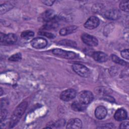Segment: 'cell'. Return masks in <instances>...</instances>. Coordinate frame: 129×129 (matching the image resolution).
Segmentation results:
<instances>
[{"label":"cell","mask_w":129,"mask_h":129,"mask_svg":"<svg viewBox=\"0 0 129 129\" xmlns=\"http://www.w3.org/2000/svg\"><path fill=\"white\" fill-rule=\"evenodd\" d=\"M27 106V102L23 101L15 109L10 122V127H13L19 121L24 114Z\"/></svg>","instance_id":"obj_1"},{"label":"cell","mask_w":129,"mask_h":129,"mask_svg":"<svg viewBox=\"0 0 129 129\" xmlns=\"http://www.w3.org/2000/svg\"><path fill=\"white\" fill-rule=\"evenodd\" d=\"M74 71L82 77L87 78L90 76V70L84 65L79 63H74L72 66Z\"/></svg>","instance_id":"obj_2"},{"label":"cell","mask_w":129,"mask_h":129,"mask_svg":"<svg viewBox=\"0 0 129 129\" xmlns=\"http://www.w3.org/2000/svg\"><path fill=\"white\" fill-rule=\"evenodd\" d=\"M17 40V36L13 33H9L8 34H4L1 33L0 41L2 45H11L15 43Z\"/></svg>","instance_id":"obj_3"},{"label":"cell","mask_w":129,"mask_h":129,"mask_svg":"<svg viewBox=\"0 0 129 129\" xmlns=\"http://www.w3.org/2000/svg\"><path fill=\"white\" fill-rule=\"evenodd\" d=\"M52 52L55 55L64 58L74 59L77 57V54L75 52L64 50L59 48L54 49L52 50Z\"/></svg>","instance_id":"obj_4"},{"label":"cell","mask_w":129,"mask_h":129,"mask_svg":"<svg viewBox=\"0 0 129 129\" xmlns=\"http://www.w3.org/2000/svg\"><path fill=\"white\" fill-rule=\"evenodd\" d=\"M79 100L85 104L90 103L94 99L92 93L89 91H83L78 94Z\"/></svg>","instance_id":"obj_5"},{"label":"cell","mask_w":129,"mask_h":129,"mask_svg":"<svg viewBox=\"0 0 129 129\" xmlns=\"http://www.w3.org/2000/svg\"><path fill=\"white\" fill-rule=\"evenodd\" d=\"M81 38L84 43L90 46H95L98 45L97 39L91 35L87 33L83 34Z\"/></svg>","instance_id":"obj_6"},{"label":"cell","mask_w":129,"mask_h":129,"mask_svg":"<svg viewBox=\"0 0 129 129\" xmlns=\"http://www.w3.org/2000/svg\"><path fill=\"white\" fill-rule=\"evenodd\" d=\"M77 94L75 90L68 89L62 91L60 95V98L64 101H69L74 99Z\"/></svg>","instance_id":"obj_7"},{"label":"cell","mask_w":129,"mask_h":129,"mask_svg":"<svg viewBox=\"0 0 129 129\" xmlns=\"http://www.w3.org/2000/svg\"><path fill=\"white\" fill-rule=\"evenodd\" d=\"M47 44V40L43 37H36L31 41V46L36 49H42Z\"/></svg>","instance_id":"obj_8"},{"label":"cell","mask_w":129,"mask_h":129,"mask_svg":"<svg viewBox=\"0 0 129 129\" xmlns=\"http://www.w3.org/2000/svg\"><path fill=\"white\" fill-rule=\"evenodd\" d=\"M99 24V19L95 16L90 17L84 24V27L88 29H93L98 27Z\"/></svg>","instance_id":"obj_9"},{"label":"cell","mask_w":129,"mask_h":129,"mask_svg":"<svg viewBox=\"0 0 129 129\" xmlns=\"http://www.w3.org/2000/svg\"><path fill=\"white\" fill-rule=\"evenodd\" d=\"M104 16L107 19L115 20L120 17V12L117 10L111 9L105 11L104 13Z\"/></svg>","instance_id":"obj_10"},{"label":"cell","mask_w":129,"mask_h":129,"mask_svg":"<svg viewBox=\"0 0 129 129\" xmlns=\"http://www.w3.org/2000/svg\"><path fill=\"white\" fill-rule=\"evenodd\" d=\"M82 122L79 118H72L67 123V128L70 129H79L82 128Z\"/></svg>","instance_id":"obj_11"},{"label":"cell","mask_w":129,"mask_h":129,"mask_svg":"<svg viewBox=\"0 0 129 129\" xmlns=\"http://www.w3.org/2000/svg\"><path fill=\"white\" fill-rule=\"evenodd\" d=\"M107 113V111L106 108L103 106H98L95 110V115L97 118L102 119L104 118Z\"/></svg>","instance_id":"obj_12"},{"label":"cell","mask_w":129,"mask_h":129,"mask_svg":"<svg viewBox=\"0 0 129 129\" xmlns=\"http://www.w3.org/2000/svg\"><path fill=\"white\" fill-rule=\"evenodd\" d=\"M56 17L55 12L52 10H48L46 11L41 16L42 20L45 22H48L51 21L54 19H55Z\"/></svg>","instance_id":"obj_13"},{"label":"cell","mask_w":129,"mask_h":129,"mask_svg":"<svg viewBox=\"0 0 129 129\" xmlns=\"http://www.w3.org/2000/svg\"><path fill=\"white\" fill-rule=\"evenodd\" d=\"M92 56L96 61L100 62H105L108 59L107 55L105 53L101 51L94 52L93 53Z\"/></svg>","instance_id":"obj_14"},{"label":"cell","mask_w":129,"mask_h":129,"mask_svg":"<svg viewBox=\"0 0 129 129\" xmlns=\"http://www.w3.org/2000/svg\"><path fill=\"white\" fill-rule=\"evenodd\" d=\"M127 116L126 111L123 108H119L116 111L114 115V117L117 121L125 120Z\"/></svg>","instance_id":"obj_15"},{"label":"cell","mask_w":129,"mask_h":129,"mask_svg":"<svg viewBox=\"0 0 129 129\" xmlns=\"http://www.w3.org/2000/svg\"><path fill=\"white\" fill-rule=\"evenodd\" d=\"M87 108V105L79 101H74L72 104V108L76 111H83Z\"/></svg>","instance_id":"obj_16"},{"label":"cell","mask_w":129,"mask_h":129,"mask_svg":"<svg viewBox=\"0 0 129 129\" xmlns=\"http://www.w3.org/2000/svg\"><path fill=\"white\" fill-rule=\"evenodd\" d=\"M77 28L78 27L74 25L62 28L60 30L59 34L62 36H65L71 34L72 33H74L77 29Z\"/></svg>","instance_id":"obj_17"},{"label":"cell","mask_w":129,"mask_h":129,"mask_svg":"<svg viewBox=\"0 0 129 129\" xmlns=\"http://www.w3.org/2000/svg\"><path fill=\"white\" fill-rule=\"evenodd\" d=\"M58 26V18L56 17L55 19L46 22V24L44 26V29L46 30L52 29L57 28Z\"/></svg>","instance_id":"obj_18"},{"label":"cell","mask_w":129,"mask_h":129,"mask_svg":"<svg viewBox=\"0 0 129 129\" xmlns=\"http://www.w3.org/2000/svg\"><path fill=\"white\" fill-rule=\"evenodd\" d=\"M60 45H65V46H72V47H76L77 45V44L75 42L72 41L71 40H62L58 42V43Z\"/></svg>","instance_id":"obj_19"},{"label":"cell","mask_w":129,"mask_h":129,"mask_svg":"<svg viewBox=\"0 0 129 129\" xmlns=\"http://www.w3.org/2000/svg\"><path fill=\"white\" fill-rule=\"evenodd\" d=\"M34 35V33L30 30H27L23 31L21 33V37L24 39H29L32 38Z\"/></svg>","instance_id":"obj_20"},{"label":"cell","mask_w":129,"mask_h":129,"mask_svg":"<svg viewBox=\"0 0 129 129\" xmlns=\"http://www.w3.org/2000/svg\"><path fill=\"white\" fill-rule=\"evenodd\" d=\"M13 6L11 4H2L0 6V13L1 14H3L7 11H9L11 9H12Z\"/></svg>","instance_id":"obj_21"},{"label":"cell","mask_w":129,"mask_h":129,"mask_svg":"<svg viewBox=\"0 0 129 129\" xmlns=\"http://www.w3.org/2000/svg\"><path fill=\"white\" fill-rule=\"evenodd\" d=\"M111 59L112 60V61L116 63H118L119 64H121L123 66H125L126 64H127V63L126 62H125V61H124L122 59H121L117 56H116L114 54L111 55Z\"/></svg>","instance_id":"obj_22"},{"label":"cell","mask_w":129,"mask_h":129,"mask_svg":"<svg viewBox=\"0 0 129 129\" xmlns=\"http://www.w3.org/2000/svg\"><path fill=\"white\" fill-rule=\"evenodd\" d=\"M119 8L120 9L126 12H128V1H122L119 4Z\"/></svg>","instance_id":"obj_23"},{"label":"cell","mask_w":129,"mask_h":129,"mask_svg":"<svg viewBox=\"0 0 129 129\" xmlns=\"http://www.w3.org/2000/svg\"><path fill=\"white\" fill-rule=\"evenodd\" d=\"M21 59H22V54L21 53L18 52L11 56L9 58V60L13 61H20Z\"/></svg>","instance_id":"obj_24"},{"label":"cell","mask_w":129,"mask_h":129,"mask_svg":"<svg viewBox=\"0 0 129 129\" xmlns=\"http://www.w3.org/2000/svg\"><path fill=\"white\" fill-rule=\"evenodd\" d=\"M65 124V120L64 119H59L57 121H56V122L54 123H53V124H52L51 125V128H52V126H54L55 127H61L64 124Z\"/></svg>","instance_id":"obj_25"},{"label":"cell","mask_w":129,"mask_h":129,"mask_svg":"<svg viewBox=\"0 0 129 129\" xmlns=\"http://www.w3.org/2000/svg\"><path fill=\"white\" fill-rule=\"evenodd\" d=\"M120 54L122 56V57L125 59H128L129 58V52L128 49H124L122 50L120 52Z\"/></svg>","instance_id":"obj_26"},{"label":"cell","mask_w":129,"mask_h":129,"mask_svg":"<svg viewBox=\"0 0 129 129\" xmlns=\"http://www.w3.org/2000/svg\"><path fill=\"white\" fill-rule=\"evenodd\" d=\"M7 112L5 109H1V122H2L6 117Z\"/></svg>","instance_id":"obj_27"},{"label":"cell","mask_w":129,"mask_h":129,"mask_svg":"<svg viewBox=\"0 0 129 129\" xmlns=\"http://www.w3.org/2000/svg\"><path fill=\"white\" fill-rule=\"evenodd\" d=\"M39 34L45 36L49 38H53L54 37V35L50 33H48V32H40L39 33Z\"/></svg>","instance_id":"obj_28"},{"label":"cell","mask_w":129,"mask_h":129,"mask_svg":"<svg viewBox=\"0 0 129 129\" xmlns=\"http://www.w3.org/2000/svg\"><path fill=\"white\" fill-rule=\"evenodd\" d=\"M128 122L127 121H125L124 122H122L120 125V128H128Z\"/></svg>","instance_id":"obj_29"},{"label":"cell","mask_w":129,"mask_h":129,"mask_svg":"<svg viewBox=\"0 0 129 129\" xmlns=\"http://www.w3.org/2000/svg\"><path fill=\"white\" fill-rule=\"evenodd\" d=\"M54 1H42V3L44 5L48 6L52 5L54 3Z\"/></svg>","instance_id":"obj_30"},{"label":"cell","mask_w":129,"mask_h":129,"mask_svg":"<svg viewBox=\"0 0 129 129\" xmlns=\"http://www.w3.org/2000/svg\"><path fill=\"white\" fill-rule=\"evenodd\" d=\"M101 128H114V124L112 123H108L105 124V126H101Z\"/></svg>","instance_id":"obj_31"},{"label":"cell","mask_w":129,"mask_h":129,"mask_svg":"<svg viewBox=\"0 0 129 129\" xmlns=\"http://www.w3.org/2000/svg\"><path fill=\"white\" fill-rule=\"evenodd\" d=\"M2 93H3V91H2V89L1 88V95H2Z\"/></svg>","instance_id":"obj_32"}]
</instances>
